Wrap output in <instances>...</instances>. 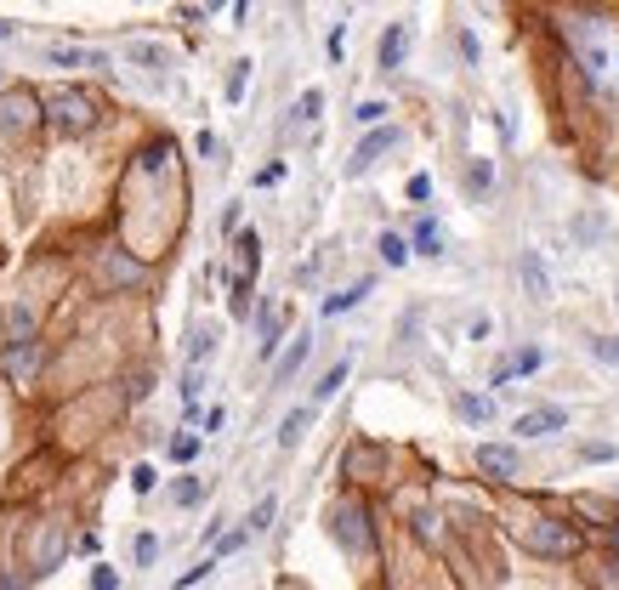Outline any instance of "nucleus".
Instances as JSON below:
<instances>
[{"label": "nucleus", "instance_id": "obj_1", "mask_svg": "<svg viewBox=\"0 0 619 590\" xmlns=\"http://www.w3.org/2000/svg\"><path fill=\"white\" fill-rule=\"evenodd\" d=\"M568 46H574V63L585 69V80L591 86H619V35L608 18H591V12H574V18L563 23Z\"/></svg>", "mask_w": 619, "mask_h": 590}, {"label": "nucleus", "instance_id": "obj_2", "mask_svg": "<svg viewBox=\"0 0 619 590\" xmlns=\"http://www.w3.org/2000/svg\"><path fill=\"white\" fill-rule=\"evenodd\" d=\"M40 114L63 131V137H86L91 125H97V103H91L80 86H57L46 103H40Z\"/></svg>", "mask_w": 619, "mask_h": 590}, {"label": "nucleus", "instance_id": "obj_3", "mask_svg": "<svg viewBox=\"0 0 619 590\" xmlns=\"http://www.w3.org/2000/svg\"><path fill=\"white\" fill-rule=\"evenodd\" d=\"M517 539H523V551H534V556H574L580 551V534L557 517H534L529 528H517Z\"/></svg>", "mask_w": 619, "mask_h": 590}, {"label": "nucleus", "instance_id": "obj_4", "mask_svg": "<svg viewBox=\"0 0 619 590\" xmlns=\"http://www.w3.org/2000/svg\"><path fill=\"white\" fill-rule=\"evenodd\" d=\"M330 534H336L341 551L364 556V551H370V511H364L358 500H341L336 511H330Z\"/></svg>", "mask_w": 619, "mask_h": 590}, {"label": "nucleus", "instance_id": "obj_5", "mask_svg": "<svg viewBox=\"0 0 619 590\" xmlns=\"http://www.w3.org/2000/svg\"><path fill=\"white\" fill-rule=\"evenodd\" d=\"M40 120V97L35 91H6V97H0V131H6V137H18V131H29V125Z\"/></svg>", "mask_w": 619, "mask_h": 590}, {"label": "nucleus", "instance_id": "obj_6", "mask_svg": "<svg viewBox=\"0 0 619 590\" xmlns=\"http://www.w3.org/2000/svg\"><path fill=\"white\" fill-rule=\"evenodd\" d=\"M398 142H404V131H392V125H375L370 137L358 142V154L347 159V176H364V171L375 165V159L387 154V148H398Z\"/></svg>", "mask_w": 619, "mask_h": 590}, {"label": "nucleus", "instance_id": "obj_7", "mask_svg": "<svg viewBox=\"0 0 619 590\" xmlns=\"http://www.w3.org/2000/svg\"><path fill=\"white\" fill-rule=\"evenodd\" d=\"M517 278L529 284L534 301H551V273H546V256H540V250H523V256H517Z\"/></svg>", "mask_w": 619, "mask_h": 590}, {"label": "nucleus", "instance_id": "obj_8", "mask_svg": "<svg viewBox=\"0 0 619 590\" xmlns=\"http://www.w3.org/2000/svg\"><path fill=\"white\" fill-rule=\"evenodd\" d=\"M563 426H568V415H563V409H551V403H546V409L517 415V432H523V437H551V432H563Z\"/></svg>", "mask_w": 619, "mask_h": 590}, {"label": "nucleus", "instance_id": "obj_9", "mask_svg": "<svg viewBox=\"0 0 619 590\" xmlns=\"http://www.w3.org/2000/svg\"><path fill=\"white\" fill-rule=\"evenodd\" d=\"M478 471H489V477H517V449H506V443H478Z\"/></svg>", "mask_w": 619, "mask_h": 590}, {"label": "nucleus", "instance_id": "obj_10", "mask_svg": "<svg viewBox=\"0 0 619 590\" xmlns=\"http://www.w3.org/2000/svg\"><path fill=\"white\" fill-rule=\"evenodd\" d=\"M404 52H409V23H392L381 35V69H404Z\"/></svg>", "mask_w": 619, "mask_h": 590}, {"label": "nucleus", "instance_id": "obj_11", "mask_svg": "<svg viewBox=\"0 0 619 590\" xmlns=\"http://www.w3.org/2000/svg\"><path fill=\"white\" fill-rule=\"evenodd\" d=\"M540 364H546V352H540V347H523V352L512 358V364H500V369H495V386H506L512 375H534Z\"/></svg>", "mask_w": 619, "mask_h": 590}, {"label": "nucleus", "instance_id": "obj_12", "mask_svg": "<svg viewBox=\"0 0 619 590\" xmlns=\"http://www.w3.org/2000/svg\"><path fill=\"white\" fill-rule=\"evenodd\" d=\"M307 352H313V335H296L290 347H284V358H279V369H273V381H290L301 364H307Z\"/></svg>", "mask_w": 619, "mask_h": 590}, {"label": "nucleus", "instance_id": "obj_13", "mask_svg": "<svg viewBox=\"0 0 619 590\" xmlns=\"http://www.w3.org/2000/svg\"><path fill=\"white\" fill-rule=\"evenodd\" d=\"M52 63H63V69H108L103 52H80V46H52Z\"/></svg>", "mask_w": 619, "mask_h": 590}, {"label": "nucleus", "instance_id": "obj_14", "mask_svg": "<svg viewBox=\"0 0 619 590\" xmlns=\"http://www.w3.org/2000/svg\"><path fill=\"white\" fill-rule=\"evenodd\" d=\"M364 295H370V278H358V284H347V290L341 295H330V301H324V318H341V313H353L358 301H364Z\"/></svg>", "mask_w": 619, "mask_h": 590}, {"label": "nucleus", "instance_id": "obj_15", "mask_svg": "<svg viewBox=\"0 0 619 590\" xmlns=\"http://www.w3.org/2000/svg\"><path fill=\"white\" fill-rule=\"evenodd\" d=\"M347 375H353V358H341V364H330V375H324L319 386H313V403H330L347 386Z\"/></svg>", "mask_w": 619, "mask_h": 590}, {"label": "nucleus", "instance_id": "obj_16", "mask_svg": "<svg viewBox=\"0 0 619 590\" xmlns=\"http://www.w3.org/2000/svg\"><path fill=\"white\" fill-rule=\"evenodd\" d=\"M460 420H472V426H483V420H495V398H478V392H466V398H455Z\"/></svg>", "mask_w": 619, "mask_h": 590}, {"label": "nucleus", "instance_id": "obj_17", "mask_svg": "<svg viewBox=\"0 0 619 590\" xmlns=\"http://www.w3.org/2000/svg\"><path fill=\"white\" fill-rule=\"evenodd\" d=\"M415 250H421V256H443V227L432 222V216L415 222Z\"/></svg>", "mask_w": 619, "mask_h": 590}, {"label": "nucleus", "instance_id": "obj_18", "mask_svg": "<svg viewBox=\"0 0 619 590\" xmlns=\"http://www.w3.org/2000/svg\"><path fill=\"white\" fill-rule=\"evenodd\" d=\"M307 420H313V409H290V415H284V426H279V443H284V449H296V443H301Z\"/></svg>", "mask_w": 619, "mask_h": 590}, {"label": "nucleus", "instance_id": "obj_19", "mask_svg": "<svg viewBox=\"0 0 619 590\" xmlns=\"http://www.w3.org/2000/svg\"><path fill=\"white\" fill-rule=\"evenodd\" d=\"M6 324H12V347H29V335H35V313H29V307H12Z\"/></svg>", "mask_w": 619, "mask_h": 590}, {"label": "nucleus", "instance_id": "obj_20", "mask_svg": "<svg viewBox=\"0 0 619 590\" xmlns=\"http://www.w3.org/2000/svg\"><path fill=\"white\" fill-rule=\"evenodd\" d=\"M103 273L114 278V284H137L142 267H137V261H125V256H108V261H103Z\"/></svg>", "mask_w": 619, "mask_h": 590}, {"label": "nucleus", "instance_id": "obj_21", "mask_svg": "<svg viewBox=\"0 0 619 590\" xmlns=\"http://www.w3.org/2000/svg\"><path fill=\"white\" fill-rule=\"evenodd\" d=\"M319 108H324V91H319V86H307V91H301V103H296V120H301V125H313V120H319Z\"/></svg>", "mask_w": 619, "mask_h": 590}, {"label": "nucleus", "instance_id": "obj_22", "mask_svg": "<svg viewBox=\"0 0 619 590\" xmlns=\"http://www.w3.org/2000/svg\"><path fill=\"white\" fill-rule=\"evenodd\" d=\"M273 511H279V500H273V494H262V500H256V511H250V522H245V534H262L267 522H273Z\"/></svg>", "mask_w": 619, "mask_h": 590}, {"label": "nucleus", "instance_id": "obj_23", "mask_svg": "<svg viewBox=\"0 0 619 590\" xmlns=\"http://www.w3.org/2000/svg\"><path fill=\"white\" fill-rule=\"evenodd\" d=\"M381 261H387V267H404V261H409V244L398 239V233H381Z\"/></svg>", "mask_w": 619, "mask_h": 590}, {"label": "nucleus", "instance_id": "obj_24", "mask_svg": "<svg viewBox=\"0 0 619 590\" xmlns=\"http://www.w3.org/2000/svg\"><path fill=\"white\" fill-rule=\"evenodd\" d=\"M489 182H495V165H489V159H478V165L466 171V188H472V193H489Z\"/></svg>", "mask_w": 619, "mask_h": 590}, {"label": "nucleus", "instance_id": "obj_25", "mask_svg": "<svg viewBox=\"0 0 619 590\" xmlns=\"http://www.w3.org/2000/svg\"><path fill=\"white\" fill-rule=\"evenodd\" d=\"M591 352H597L602 364H614V369H619V341H614V335H591Z\"/></svg>", "mask_w": 619, "mask_h": 590}, {"label": "nucleus", "instance_id": "obj_26", "mask_svg": "<svg viewBox=\"0 0 619 590\" xmlns=\"http://www.w3.org/2000/svg\"><path fill=\"white\" fill-rule=\"evenodd\" d=\"M245 86H250V63H233V74H228V103H239V97H245Z\"/></svg>", "mask_w": 619, "mask_h": 590}, {"label": "nucleus", "instance_id": "obj_27", "mask_svg": "<svg viewBox=\"0 0 619 590\" xmlns=\"http://www.w3.org/2000/svg\"><path fill=\"white\" fill-rule=\"evenodd\" d=\"M199 494H205V483H199V477H182V483L171 488V500H177V505H194Z\"/></svg>", "mask_w": 619, "mask_h": 590}, {"label": "nucleus", "instance_id": "obj_28", "mask_svg": "<svg viewBox=\"0 0 619 590\" xmlns=\"http://www.w3.org/2000/svg\"><path fill=\"white\" fill-rule=\"evenodd\" d=\"M171 165V142H154L148 154H142V171H165Z\"/></svg>", "mask_w": 619, "mask_h": 590}, {"label": "nucleus", "instance_id": "obj_29", "mask_svg": "<svg viewBox=\"0 0 619 590\" xmlns=\"http://www.w3.org/2000/svg\"><path fill=\"white\" fill-rule=\"evenodd\" d=\"M211 352H216V330H199V335H194V347H188V358L199 364V358H211Z\"/></svg>", "mask_w": 619, "mask_h": 590}, {"label": "nucleus", "instance_id": "obj_30", "mask_svg": "<svg viewBox=\"0 0 619 590\" xmlns=\"http://www.w3.org/2000/svg\"><path fill=\"white\" fill-rule=\"evenodd\" d=\"M194 454H199V437H177V443H171V460H182V466H188Z\"/></svg>", "mask_w": 619, "mask_h": 590}, {"label": "nucleus", "instance_id": "obj_31", "mask_svg": "<svg viewBox=\"0 0 619 590\" xmlns=\"http://www.w3.org/2000/svg\"><path fill=\"white\" fill-rule=\"evenodd\" d=\"M154 483H160V477H154V466H137V471H131V488H137V494H154Z\"/></svg>", "mask_w": 619, "mask_h": 590}, {"label": "nucleus", "instance_id": "obj_32", "mask_svg": "<svg viewBox=\"0 0 619 590\" xmlns=\"http://www.w3.org/2000/svg\"><path fill=\"white\" fill-rule=\"evenodd\" d=\"M387 120V103H358V125H381Z\"/></svg>", "mask_w": 619, "mask_h": 590}, {"label": "nucleus", "instance_id": "obj_33", "mask_svg": "<svg viewBox=\"0 0 619 590\" xmlns=\"http://www.w3.org/2000/svg\"><path fill=\"white\" fill-rule=\"evenodd\" d=\"M91 590H120V573H114V568H91Z\"/></svg>", "mask_w": 619, "mask_h": 590}, {"label": "nucleus", "instance_id": "obj_34", "mask_svg": "<svg viewBox=\"0 0 619 590\" xmlns=\"http://www.w3.org/2000/svg\"><path fill=\"white\" fill-rule=\"evenodd\" d=\"M160 556V539L154 534H137V562H154Z\"/></svg>", "mask_w": 619, "mask_h": 590}, {"label": "nucleus", "instance_id": "obj_35", "mask_svg": "<svg viewBox=\"0 0 619 590\" xmlns=\"http://www.w3.org/2000/svg\"><path fill=\"white\" fill-rule=\"evenodd\" d=\"M211 568H216V562H199V568H188V573H182V579H177V590L199 585V579H205V573H211Z\"/></svg>", "mask_w": 619, "mask_h": 590}, {"label": "nucleus", "instance_id": "obj_36", "mask_svg": "<svg viewBox=\"0 0 619 590\" xmlns=\"http://www.w3.org/2000/svg\"><path fill=\"white\" fill-rule=\"evenodd\" d=\"M432 193V176H409V199H426Z\"/></svg>", "mask_w": 619, "mask_h": 590}, {"label": "nucleus", "instance_id": "obj_37", "mask_svg": "<svg viewBox=\"0 0 619 590\" xmlns=\"http://www.w3.org/2000/svg\"><path fill=\"white\" fill-rule=\"evenodd\" d=\"M239 216H245L239 205H228V210H222V233H239Z\"/></svg>", "mask_w": 619, "mask_h": 590}, {"label": "nucleus", "instance_id": "obj_38", "mask_svg": "<svg viewBox=\"0 0 619 590\" xmlns=\"http://www.w3.org/2000/svg\"><path fill=\"white\" fill-rule=\"evenodd\" d=\"M0 40H12V23H6V18H0Z\"/></svg>", "mask_w": 619, "mask_h": 590}, {"label": "nucleus", "instance_id": "obj_39", "mask_svg": "<svg viewBox=\"0 0 619 590\" xmlns=\"http://www.w3.org/2000/svg\"><path fill=\"white\" fill-rule=\"evenodd\" d=\"M0 80H6V74H0Z\"/></svg>", "mask_w": 619, "mask_h": 590}]
</instances>
